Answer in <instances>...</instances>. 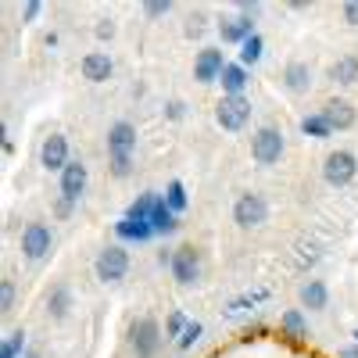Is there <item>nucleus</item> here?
Listing matches in <instances>:
<instances>
[{
	"mask_svg": "<svg viewBox=\"0 0 358 358\" xmlns=\"http://www.w3.org/2000/svg\"><path fill=\"white\" fill-rule=\"evenodd\" d=\"M169 11H172V0H147V4H143V15L147 18H162Z\"/></svg>",
	"mask_w": 358,
	"mask_h": 358,
	"instance_id": "35",
	"label": "nucleus"
},
{
	"mask_svg": "<svg viewBox=\"0 0 358 358\" xmlns=\"http://www.w3.org/2000/svg\"><path fill=\"white\" fill-rule=\"evenodd\" d=\"M94 36L104 43V40H111L115 36V22L111 18H97V25H94Z\"/></svg>",
	"mask_w": 358,
	"mask_h": 358,
	"instance_id": "38",
	"label": "nucleus"
},
{
	"mask_svg": "<svg viewBox=\"0 0 358 358\" xmlns=\"http://www.w3.org/2000/svg\"><path fill=\"white\" fill-rule=\"evenodd\" d=\"M69 162H72V155H69V136H62V133L43 136V143H40V165H43L47 172L62 176Z\"/></svg>",
	"mask_w": 358,
	"mask_h": 358,
	"instance_id": "10",
	"label": "nucleus"
},
{
	"mask_svg": "<svg viewBox=\"0 0 358 358\" xmlns=\"http://www.w3.org/2000/svg\"><path fill=\"white\" fill-rule=\"evenodd\" d=\"M301 133H305V136H312V140H330V136H334L330 122H326V118H322L319 111L301 118Z\"/></svg>",
	"mask_w": 358,
	"mask_h": 358,
	"instance_id": "25",
	"label": "nucleus"
},
{
	"mask_svg": "<svg viewBox=\"0 0 358 358\" xmlns=\"http://www.w3.org/2000/svg\"><path fill=\"white\" fill-rule=\"evenodd\" d=\"M226 65H229V62H226L222 47H201V50L194 54V79H197L201 86H212V83L222 79Z\"/></svg>",
	"mask_w": 358,
	"mask_h": 358,
	"instance_id": "7",
	"label": "nucleus"
},
{
	"mask_svg": "<svg viewBox=\"0 0 358 358\" xmlns=\"http://www.w3.org/2000/svg\"><path fill=\"white\" fill-rule=\"evenodd\" d=\"M54 248V233L47 222H29L22 229V258L25 262H43Z\"/></svg>",
	"mask_w": 358,
	"mask_h": 358,
	"instance_id": "8",
	"label": "nucleus"
},
{
	"mask_svg": "<svg viewBox=\"0 0 358 358\" xmlns=\"http://www.w3.org/2000/svg\"><path fill=\"white\" fill-rule=\"evenodd\" d=\"M187 326H190V315L187 312H169V319H165V341H179L187 334Z\"/></svg>",
	"mask_w": 358,
	"mask_h": 358,
	"instance_id": "27",
	"label": "nucleus"
},
{
	"mask_svg": "<svg viewBox=\"0 0 358 358\" xmlns=\"http://www.w3.org/2000/svg\"><path fill=\"white\" fill-rule=\"evenodd\" d=\"M40 11H43L40 0H25V4H22V22H25V25H33V22L40 18Z\"/></svg>",
	"mask_w": 358,
	"mask_h": 358,
	"instance_id": "37",
	"label": "nucleus"
},
{
	"mask_svg": "<svg viewBox=\"0 0 358 358\" xmlns=\"http://www.w3.org/2000/svg\"><path fill=\"white\" fill-rule=\"evenodd\" d=\"M72 208H76L72 201H65V197H57V204H54V215H57V219H69V215H72Z\"/></svg>",
	"mask_w": 358,
	"mask_h": 358,
	"instance_id": "40",
	"label": "nucleus"
},
{
	"mask_svg": "<svg viewBox=\"0 0 358 358\" xmlns=\"http://www.w3.org/2000/svg\"><path fill=\"white\" fill-rule=\"evenodd\" d=\"M165 118H169V122H179V118H187V101H169L165 104Z\"/></svg>",
	"mask_w": 358,
	"mask_h": 358,
	"instance_id": "36",
	"label": "nucleus"
},
{
	"mask_svg": "<svg viewBox=\"0 0 358 358\" xmlns=\"http://www.w3.org/2000/svg\"><path fill=\"white\" fill-rule=\"evenodd\" d=\"M280 330H283V337H290V341H305V337H308V319H305V312H301V308H287V312L280 315Z\"/></svg>",
	"mask_w": 358,
	"mask_h": 358,
	"instance_id": "23",
	"label": "nucleus"
},
{
	"mask_svg": "<svg viewBox=\"0 0 358 358\" xmlns=\"http://www.w3.org/2000/svg\"><path fill=\"white\" fill-rule=\"evenodd\" d=\"M158 197H162V194H155V190H143V194H136V201L126 208V219H133V222H151V212H155Z\"/></svg>",
	"mask_w": 358,
	"mask_h": 358,
	"instance_id": "24",
	"label": "nucleus"
},
{
	"mask_svg": "<svg viewBox=\"0 0 358 358\" xmlns=\"http://www.w3.org/2000/svg\"><path fill=\"white\" fill-rule=\"evenodd\" d=\"M151 229H155V236H172L179 229V215L165 204V197H158L155 212H151Z\"/></svg>",
	"mask_w": 358,
	"mask_h": 358,
	"instance_id": "21",
	"label": "nucleus"
},
{
	"mask_svg": "<svg viewBox=\"0 0 358 358\" xmlns=\"http://www.w3.org/2000/svg\"><path fill=\"white\" fill-rule=\"evenodd\" d=\"M301 305H305L308 312H322L326 305H330V287H326L322 280L301 283Z\"/></svg>",
	"mask_w": 358,
	"mask_h": 358,
	"instance_id": "22",
	"label": "nucleus"
},
{
	"mask_svg": "<svg viewBox=\"0 0 358 358\" xmlns=\"http://www.w3.org/2000/svg\"><path fill=\"white\" fill-rule=\"evenodd\" d=\"M22 358H40V355H36V351H25V355H22Z\"/></svg>",
	"mask_w": 358,
	"mask_h": 358,
	"instance_id": "42",
	"label": "nucleus"
},
{
	"mask_svg": "<svg viewBox=\"0 0 358 358\" xmlns=\"http://www.w3.org/2000/svg\"><path fill=\"white\" fill-rule=\"evenodd\" d=\"M312 65L308 62H301V57H294V62H287L283 65V90L287 94H294V97H305L308 90H312Z\"/></svg>",
	"mask_w": 358,
	"mask_h": 358,
	"instance_id": "13",
	"label": "nucleus"
},
{
	"mask_svg": "<svg viewBox=\"0 0 358 358\" xmlns=\"http://www.w3.org/2000/svg\"><path fill=\"white\" fill-rule=\"evenodd\" d=\"M248 83H251V72H248L241 62H229V65H226V72H222V79H219L222 97H241L244 90H248Z\"/></svg>",
	"mask_w": 358,
	"mask_h": 358,
	"instance_id": "17",
	"label": "nucleus"
},
{
	"mask_svg": "<svg viewBox=\"0 0 358 358\" xmlns=\"http://www.w3.org/2000/svg\"><path fill=\"white\" fill-rule=\"evenodd\" d=\"M79 72H83L86 83H108L115 76V62H111L108 50H90L79 62Z\"/></svg>",
	"mask_w": 358,
	"mask_h": 358,
	"instance_id": "14",
	"label": "nucleus"
},
{
	"mask_svg": "<svg viewBox=\"0 0 358 358\" xmlns=\"http://www.w3.org/2000/svg\"><path fill=\"white\" fill-rule=\"evenodd\" d=\"M133 151H136V126L122 118V122H115L108 129V158H118V155L133 158Z\"/></svg>",
	"mask_w": 358,
	"mask_h": 358,
	"instance_id": "16",
	"label": "nucleus"
},
{
	"mask_svg": "<svg viewBox=\"0 0 358 358\" xmlns=\"http://www.w3.org/2000/svg\"><path fill=\"white\" fill-rule=\"evenodd\" d=\"M108 169H111V176H115V179H126V176L133 172V158H129V155L108 158Z\"/></svg>",
	"mask_w": 358,
	"mask_h": 358,
	"instance_id": "33",
	"label": "nucleus"
},
{
	"mask_svg": "<svg viewBox=\"0 0 358 358\" xmlns=\"http://www.w3.org/2000/svg\"><path fill=\"white\" fill-rule=\"evenodd\" d=\"M25 355V334L22 330H11L4 337V348H0V358H22Z\"/></svg>",
	"mask_w": 358,
	"mask_h": 358,
	"instance_id": "29",
	"label": "nucleus"
},
{
	"mask_svg": "<svg viewBox=\"0 0 358 358\" xmlns=\"http://www.w3.org/2000/svg\"><path fill=\"white\" fill-rule=\"evenodd\" d=\"M355 176H358V158H355V151H330L322 158V179L330 187H351L355 183Z\"/></svg>",
	"mask_w": 358,
	"mask_h": 358,
	"instance_id": "3",
	"label": "nucleus"
},
{
	"mask_svg": "<svg viewBox=\"0 0 358 358\" xmlns=\"http://www.w3.org/2000/svg\"><path fill=\"white\" fill-rule=\"evenodd\" d=\"M72 312V287L69 283H54L47 294V315L50 319H69Z\"/></svg>",
	"mask_w": 358,
	"mask_h": 358,
	"instance_id": "19",
	"label": "nucleus"
},
{
	"mask_svg": "<svg viewBox=\"0 0 358 358\" xmlns=\"http://www.w3.org/2000/svg\"><path fill=\"white\" fill-rule=\"evenodd\" d=\"M351 337H355V344H358V330H355V334H351Z\"/></svg>",
	"mask_w": 358,
	"mask_h": 358,
	"instance_id": "43",
	"label": "nucleus"
},
{
	"mask_svg": "<svg viewBox=\"0 0 358 358\" xmlns=\"http://www.w3.org/2000/svg\"><path fill=\"white\" fill-rule=\"evenodd\" d=\"M165 204L172 208L176 215H183V212H187V204H190V197H187V187L179 183V179H172V183H169V190H165Z\"/></svg>",
	"mask_w": 358,
	"mask_h": 358,
	"instance_id": "26",
	"label": "nucleus"
},
{
	"mask_svg": "<svg viewBox=\"0 0 358 358\" xmlns=\"http://www.w3.org/2000/svg\"><path fill=\"white\" fill-rule=\"evenodd\" d=\"M262 50H265V43H262V36L255 33L251 40H244V43H241V65H244V69L258 65V62H262Z\"/></svg>",
	"mask_w": 358,
	"mask_h": 358,
	"instance_id": "28",
	"label": "nucleus"
},
{
	"mask_svg": "<svg viewBox=\"0 0 358 358\" xmlns=\"http://www.w3.org/2000/svg\"><path fill=\"white\" fill-rule=\"evenodd\" d=\"M162 341H165V334H162L158 319L140 315V319H133V322H129V344H133L136 358H158Z\"/></svg>",
	"mask_w": 358,
	"mask_h": 358,
	"instance_id": "2",
	"label": "nucleus"
},
{
	"mask_svg": "<svg viewBox=\"0 0 358 358\" xmlns=\"http://www.w3.org/2000/svg\"><path fill=\"white\" fill-rule=\"evenodd\" d=\"M201 334H204V326L190 319V326H187V334L179 337V341H176V348H179V351H190V348H194V344L201 341Z\"/></svg>",
	"mask_w": 358,
	"mask_h": 358,
	"instance_id": "32",
	"label": "nucleus"
},
{
	"mask_svg": "<svg viewBox=\"0 0 358 358\" xmlns=\"http://www.w3.org/2000/svg\"><path fill=\"white\" fill-rule=\"evenodd\" d=\"M251 97L241 94V97H219L215 104V122L226 129V133H241L248 122H251Z\"/></svg>",
	"mask_w": 358,
	"mask_h": 358,
	"instance_id": "4",
	"label": "nucleus"
},
{
	"mask_svg": "<svg viewBox=\"0 0 358 358\" xmlns=\"http://www.w3.org/2000/svg\"><path fill=\"white\" fill-rule=\"evenodd\" d=\"M326 79L337 83V86H355V83H358V57H355V54L337 57V62L326 69Z\"/></svg>",
	"mask_w": 358,
	"mask_h": 358,
	"instance_id": "18",
	"label": "nucleus"
},
{
	"mask_svg": "<svg viewBox=\"0 0 358 358\" xmlns=\"http://www.w3.org/2000/svg\"><path fill=\"white\" fill-rule=\"evenodd\" d=\"M115 236L118 241H129V244H147L155 236L151 222H133V219H118L115 222Z\"/></svg>",
	"mask_w": 358,
	"mask_h": 358,
	"instance_id": "20",
	"label": "nucleus"
},
{
	"mask_svg": "<svg viewBox=\"0 0 358 358\" xmlns=\"http://www.w3.org/2000/svg\"><path fill=\"white\" fill-rule=\"evenodd\" d=\"M262 297H268V290H255V294H248V297H236V301H229L226 315H241V312L255 308V301H262Z\"/></svg>",
	"mask_w": 358,
	"mask_h": 358,
	"instance_id": "31",
	"label": "nucleus"
},
{
	"mask_svg": "<svg viewBox=\"0 0 358 358\" xmlns=\"http://www.w3.org/2000/svg\"><path fill=\"white\" fill-rule=\"evenodd\" d=\"M0 312H4V315L15 312V283H11V280L0 283Z\"/></svg>",
	"mask_w": 358,
	"mask_h": 358,
	"instance_id": "34",
	"label": "nucleus"
},
{
	"mask_svg": "<svg viewBox=\"0 0 358 358\" xmlns=\"http://www.w3.org/2000/svg\"><path fill=\"white\" fill-rule=\"evenodd\" d=\"M319 115L330 122L334 133H344V129H351V126L358 122V111H355V104H351L348 97H330V101L319 108Z\"/></svg>",
	"mask_w": 358,
	"mask_h": 358,
	"instance_id": "11",
	"label": "nucleus"
},
{
	"mask_svg": "<svg viewBox=\"0 0 358 358\" xmlns=\"http://www.w3.org/2000/svg\"><path fill=\"white\" fill-rule=\"evenodd\" d=\"M94 273H97L101 283H118V280H126V273H129V251H126L122 244L104 248V251L97 255V262H94Z\"/></svg>",
	"mask_w": 358,
	"mask_h": 358,
	"instance_id": "6",
	"label": "nucleus"
},
{
	"mask_svg": "<svg viewBox=\"0 0 358 358\" xmlns=\"http://www.w3.org/2000/svg\"><path fill=\"white\" fill-rule=\"evenodd\" d=\"M287 155V136H283V129H276V126H262V129H255V136H251V158L258 162V165H280V158Z\"/></svg>",
	"mask_w": 358,
	"mask_h": 358,
	"instance_id": "1",
	"label": "nucleus"
},
{
	"mask_svg": "<svg viewBox=\"0 0 358 358\" xmlns=\"http://www.w3.org/2000/svg\"><path fill=\"white\" fill-rule=\"evenodd\" d=\"M337 358H358V344H348V348H341V351H337Z\"/></svg>",
	"mask_w": 358,
	"mask_h": 358,
	"instance_id": "41",
	"label": "nucleus"
},
{
	"mask_svg": "<svg viewBox=\"0 0 358 358\" xmlns=\"http://www.w3.org/2000/svg\"><path fill=\"white\" fill-rule=\"evenodd\" d=\"M86 179H90V172H86L83 158H72L65 165V172H62V197L72 201V204H79V197L86 194Z\"/></svg>",
	"mask_w": 358,
	"mask_h": 358,
	"instance_id": "15",
	"label": "nucleus"
},
{
	"mask_svg": "<svg viewBox=\"0 0 358 358\" xmlns=\"http://www.w3.org/2000/svg\"><path fill=\"white\" fill-rule=\"evenodd\" d=\"M204 29H208V15H204V11H194V15L187 18V25H183V36H187V40H201Z\"/></svg>",
	"mask_w": 358,
	"mask_h": 358,
	"instance_id": "30",
	"label": "nucleus"
},
{
	"mask_svg": "<svg viewBox=\"0 0 358 358\" xmlns=\"http://www.w3.org/2000/svg\"><path fill=\"white\" fill-rule=\"evenodd\" d=\"M341 18H344L348 25H355V29H358V0H348V4L341 8Z\"/></svg>",
	"mask_w": 358,
	"mask_h": 358,
	"instance_id": "39",
	"label": "nucleus"
},
{
	"mask_svg": "<svg viewBox=\"0 0 358 358\" xmlns=\"http://www.w3.org/2000/svg\"><path fill=\"white\" fill-rule=\"evenodd\" d=\"M215 29H219L222 43H236V47H241L244 40L255 36V15H222Z\"/></svg>",
	"mask_w": 358,
	"mask_h": 358,
	"instance_id": "12",
	"label": "nucleus"
},
{
	"mask_svg": "<svg viewBox=\"0 0 358 358\" xmlns=\"http://www.w3.org/2000/svg\"><path fill=\"white\" fill-rule=\"evenodd\" d=\"M233 222L241 226V229H258V226H265V222H268V201H265L262 194H255V190L241 194V197L233 201Z\"/></svg>",
	"mask_w": 358,
	"mask_h": 358,
	"instance_id": "5",
	"label": "nucleus"
},
{
	"mask_svg": "<svg viewBox=\"0 0 358 358\" xmlns=\"http://www.w3.org/2000/svg\"><path fill=\"white\" fill-rule=\"evenodd\" d=\"M169 268H172V280L179 287H197V280H201V255H197V248L194 244L176 248Z\"/></svg>",
	"mask_w": 358,
	"mask_h": 358,
	"instance_id": "9",
	"label": "nucleus"
}]
</instances>
